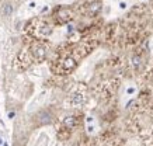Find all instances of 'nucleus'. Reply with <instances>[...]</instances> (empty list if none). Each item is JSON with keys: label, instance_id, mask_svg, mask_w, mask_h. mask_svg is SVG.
Here are the masks:
<instances>
[{"label": "nucleus", "instance_id": "423d86ee", "mask_svg": "<svg viewBox=\"0 0 153 146\" xmlns=\"http://www.w3.org/2000/svg\"><path fill=\"white\" fill-rule=\"evenodd\" d=\"M125 3H121V4H120V7H121V9H125Z\"/></svg>", "mask_w": 153, "mask_h": 146}, {"label": "nucleus", "instance_id": "f03ea898", "mask_svg": "<svg viewBox=\"0 0 153 146\" xmlns=\"http://www.w3.org/2000/svg\"><path fill=\"white\" fill-rule=\"evenodd\" d=\"M86 103V96L83 93H74L72 97H70V104L73 105V107H82L83 104Z\"/></svg>", "mask_w": 153, "mask_h": 146}, {"label": "nucleus", "instance_id": "20e7f679", "mask_svg": "<svg viewBox=\"0 0 153 146\" xmlns=\"http://www.w3.org/2000/svg\"><path fill=\"white\" fill-rule=\"evenodd\" d=\"M63 124H65L66 128H69V129H72V128L76 125V118L74 117H66V119L63 121Z\"/></svg>", "mask_w": 153, "mask_h": 146}, {"label": "nucleus", "instance_id": "39448f33", "mask_svg": "<svg viewBox=\"0 0 153 146\" xmlns=\"http://www.w3.org/2000/svg\"><path fill=\"white\" fill-rule=\"evenodd\" d=\"M13 13V6L11 4H6L4 7H3V14L4 16H10Z\"/></svg>", "mask_w": 153, "mask_h": 146}, {"label": "nucleus", "instance_id": "6e6552de", "mask_svg": "<svg viewBox=\"0 0 153 146\" xmlns=\"http://www.w3.org/2000/svg\"><path fill=\"white\" fill-rule=\"evenodd\" d=\"M1 145H4V143H3V139L0 138V146H1Z\"/></svg>", "mask_w": 153, "mask_h": 146}, {"label": "nucleus", "instance_id": "7ed1b4c3", "mask_svg": "<svg viewBox=\"0 0 153 146\" xmlns=\"http://www.w3.org/2000/svg\"><path fill=\"white\" fill-rule=\"evenodd\" d=\"M47 55V49L45 47H42V45H37V47L34 48V56L37 61H42L44 58Z\"/></svg>", "mask_w": 153, "mask_h": 146}, {"label": "nucleus", "instance_id": "0eeeda50", "mask_svg": "<svg viewBox=\"0 0 153 146\" xmlns=\"http://www.w3.org/2000/svg\"><path fill=\"white\" fill-rule=\"evenodd\" d=\"M135 90L134 89H128V93H129V94H132V93H134Z\"/></svg>", "mask_w": 153, "mask_h": 146}, {"label": "nucleus", "instance_id": "f257e3e1", "mask_svg": "<svg viewBox=\"0 0 153 146\" xmlns=\"http://www.w3.org/2000/svg\"><path fill=\"white\" fill-rule=\"evenodd\" d=\"M76 67V61H74L73 58H65L63 61L60 62V72L62 73H68V72H72Z\"/></svg>", "mask_w": 153, "mask_h": 146}]
</instances>
